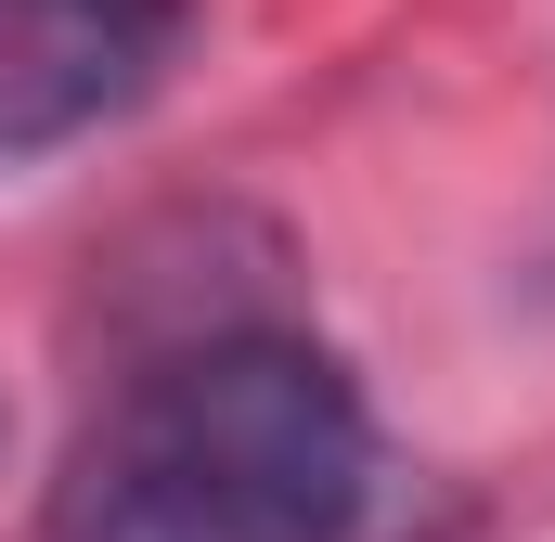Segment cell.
Returning <instances> with one entry per match:
<instances>
[{"label": "cell", "mask_w": 555, "mask_h": 542, "mask_svg": "<svg viewBox=\"0 0 555 542\" xmlns=\"http://www.w3.org/2000/svg\"><path fill=\"white\" fill-rule=\"evenodd\" d=\"M375 517V413L336 349L233 323L117 375L39 542H349Z\"/></svg>", "instance_id": "obj_1"}, {"label": "cell", "mask_w": 555, "mask_h": 542, "mask_svg": "<svg viewBox=\"0 0 555 542\" xmlns=\"http://www.w3.org/2000/svg\"><path fill=\"white\" fill-rule=\"evenodd\" d=\"M194 0H0V181L117 130L181 65Z\"/></svg>", "instance_id": "obj_2"}]
</instances>
